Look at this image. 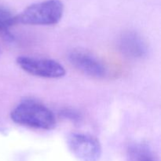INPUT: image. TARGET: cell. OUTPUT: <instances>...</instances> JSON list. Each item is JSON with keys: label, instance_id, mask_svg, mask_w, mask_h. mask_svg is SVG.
Here are the masks:
<instances>
[{"label": "cell", "instance_id": "6da1fadb", "mask_svg": "<svg viewBox=\"0 0 161 161\" xmlns=\"http://www.w3.org/2000/svg\"><path fill=\"white\" fill-rule=\"evenodd\" d=\"M15 124L38 130H51L56 125V119L46 105L33 100H25L12 110L10 114Z\"/></svg>", "mask_w": 161, "mask_h": 161}, {"label": "cell", "instance_id": "7a4b0ae2", "mask_svg": "<svg viewBox=\"0 0 161 161\" xmlns=\"http://www.w3.org/2000/svg\"><path fill=\"white\" fill-rule=\"evenodd\" d=\"M64 5L60 0H45L28 6L16 16L17 23L30 25H56L62 18Z\"/></svg>", "mask_w": 161, "mask_h": 161}, {"label": "cell", "instance_id": "3957f363", "mask_svg": "<svg viewBox=\"0 0 161 161\" xmlns=\"http://www.w3.org/2000/svg\"><path fill=\"white\" fill-rule=\"evenodd\" d=\"M17 63L27 73L41 78L60 79L65 75L62 64L48 58L21 56L17 58Z\"/></svg>", "mask_w": 161, "mask_h": 161}, {"label": "cell", "instance_id": "277c9868", "mask_svg": "<svg viewBox=\"0 0 161 161\" xmlns=\"http://www.w3.org/2000/svg\"><path fill=\"white\" fill-rule=\"evenodd\" d=\"M69 149L80 161H98L102 156V146L98 140L82 133L71 134L68 138Z\"/></svg>", "mask_w": 161, "mask_h": 161}, {"label": "cell", "instance_id": "5b68a950", "mask_svg": "<svg viewBox=\"0 0 161 161\" xmlns=\"http://www.w3.org/2000/svg\"><path fill=\"white\" fill-rule=\"evenodd\" d=\"M69 61L77 70L88 76L101 79L104 78L107 74V69L103 63L85 50H72L69 54Z\"/></svg>", "mask_w": 161, "mask_h": 161}, {"label": "cell", "instance_id": "8992f818", "mask_svg": "<svg viewBox=\"0 0 161 161\" xmlns=\"http://www.w3.org/2000/svg\"><path fill=\"white\" fill-rule=\"evenodd\" d=\"M119 47L120 51L125 56L134 59L144 58L148 52L146 41L134 31H128L121 36Z\"/></svg>", "mask_w": 161, "mask_h": 161}, {"label": "cell", "instance_id": "52a82bcc", "mask_svg": "<svg viewBox=\"0 0 161 161\" xmlns=\"http://www.w3.org/2000/svg\"><path fill=\"white\" fill-rule=\"evenodd\" d=\"M127 161H156L155 157L147 146L135 144L127 150Z\"/></svg>", "mask_w": 161, "mask_h": 161}, {"label": "cell", "instance_id": "ba28073f", "mask_svg": "<svg viewBox=\"0 0 161 161\" xmlns=\"http://www.w3.org/2000/svg\"><path fill=\"white\" fill-rule=\"evenodd\" d=\"M16 24V16L13 15L12 13L8 9L0 7V34L9 39H12L9 29Z\"/></svg>", "mask_w": 161, "mask_h": 161}, {"label": "cell", "instance_id": "9c48e42d", "mask_svg": "<svg viewBox=\"0 0 161 161\" xmlns=\"http://www.w3.org/2000/svg\"><path fill=\"white\" fill-rule=\"evenodd\" d=\"M62 114L64 117L70 119V120L74 121V122L80 120V115L76 112L73 111V110L65 109L64 111L62 112Z\"/></svg>", "mask_w": 161, "mask_h": 161}]
</instances>
